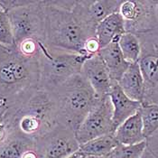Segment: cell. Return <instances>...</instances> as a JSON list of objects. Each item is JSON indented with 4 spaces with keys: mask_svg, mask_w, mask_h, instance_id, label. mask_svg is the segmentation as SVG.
<instances>
[{
    "mask_svg": "<svg viewBox=\"0 0 158 158\" xmlns=\"http://www.w3.org/2000/svg\"><path fill=\"white\" fill-rule=\"evenodd\" d=\"M114 135L121 145H135L146 140L143 131V122L140 111H137L133 116L116 129Z\"/></svg>",
    "mask_w": 158,
    "mask_h": 158,
    "instance_id": "17",
    "label": "cell"
},
{
    "mask_svg": "<svg viewBox=\"0 0 158 158\" xmlns=\"http://www.w3.org/2000/svg\"><path fill=\"white\" fill-rule=\"evenodd\" d=\"M15 49L17 52L27 58L38 59L40 53V41L35 39H26L16 44Z\"/></svg>",
    "mask_w": 158,
    "mask_h": 158,
    "instance_id": "24",
    "label": "cell"
},
{
    "mask_svg": "<svg viewBox=\"0 0 158 158\" xmlns=\"http://www.w3.org/2000/svg\"><path fill=\"white\" fill-rule=\"evenodd\" d=\"M11 134L9 125L3 119H0V145L3 144Z\"/></svg>",
    "mask_w": 158,
    "mask_h": 158,
    "instance_id": "26",
    "label": "cell"
},
{
    "mask_svg": "<svg viewBox=\"0 0 158 158\" xmlns=\"http://www.w3.org/2000/svg\"><path fill=\"white\" fill-rule=\"evenodd\" d=\"M81 155L80 154V152L78 151V152H76L75 154H73V156H69L68 158H81Z\"/></svg>",
    "mask_w": 158,
    "mask_h": 158,
    "instance_id": "32",
    "label": "cell"
},
{
    "mask_svg": "<svg viewBox=\"0 0 158 158\" xmlns=\"http://www.w3.org/2000/svg\"><path fill=\"white\" fill-rule=\"evenodd\" d=\"M109 96L113 108L112 120L114 129L116 131V129L123 122L139 111L142 107V103L127 97L118 84V82L113 83Z\"/></svg>",
    "mask_w": 158,
    "mask_h": 158,
    "instance_id": "13",
    "label": "cell"
},
{
    "mask_svg": "<svg viewBox=\"0 0 158 158\" xmlns=\"http://www.w3.org/2000/svg\"><path fill=\"white\" fill-rule=\"evenodd\" d=\"M30 2V0H0V6L6 13L15 8L24 6Z\"/></svg>",
    "mask_w": 158,
    "mask_h": 158,
    "instance_id": "25",
    "label": "cell"
},
{
    "mask_svg": "<svg viewBox=\"0 0 158 158\" xmlns=\"http://www.w3.org/2000/svg\"><path fill=\"white\" fill-rule=\"evenodd\" d=\"M98 55L102 58L113 82H118L130 63L125 60L118 43H111L99 50Z\"/></svg>",
    "mask_w": 158,
    "mask_h": 158,
    "instance_id": "16",
    "label": "cell"
},
{
    "mask_svg": "<svg viewBox=\"0 0 158 158\" xmlns=\"http://www.w3.org/2000/svg\"><path fill=\"white\" fill-rule=\"evenodd\" d=\"M6 122L11 132L36 141L59 123L55 94L39 88Z\"/></svg>",
    "mask_w": 158,
    "mask_h": 158,
    "instance_id": "3",
    "label": "cell"
},
{
    "mask_svg": "<svg viewBox=\"0 0 158 158\" xmlns=\"http://www.w3.org/2000/svg\"><path fill=\"white\" fill-rule=\"evenodd\" d=\"M0 45L6 48L15 47V39L8 14L0 6Z\"/></svg>",
    "mask_w": 158,
    "mask_h": 158,
    "instance_id": "23",
    "label": "cell"
},
{
    "mask_svg": "<svg viewBox=\"0 0 158 158\" xmlns=\"http://www.w3.org/2000/svg\"><path fill=\"white\" fill-rule=\"evenodd\" d=\"M154 3V9H155V14H156V17L158 22V0H153Z\"/></svg>",
    "mask_w": 158,
    "mask_h": 158,
    "instance_id": "30",
    "label": "cell"
},
{
    "mask_svg": "<svg viewBox=\"0 0 158 158\" xmlns=\"http://www.w3.org/2000/svg\"><path fill=\"white\" fill-rule=\"evenodd\" d=\"M136 35L141 44L138 64L145 81L143 104H158V27Z\"/></svg>",
    "mask_w": 158,
    "mask_h": 158,
    "instance_id": "7",
    "label": "cell"
},
{
    "mask_svg": "<svg viewBox=\"0 0 158 158\" xmlns=\"http://www.w3.org/2000/svg\"><path fill=\"white\" fill-rule=\"evenodd\" d=\"M15 46L26 39H35L44 43L45 11L44 1H32L24 6L15 8L7 13Z\"/></svg>",
    "mask_w": 158,
    "mask_h": 158,
    "instance_id": "6",
    "label": "cell"
},
{
    "mask_svg": "<svg viewBox=\"0 0 158 158\" xmlns=\"http://www.w3.org/2000/svg\"><path fill=\"white\" fill-rule=\"evenodd\" d=\"M118 13L126 33L139 35L158 27L153 0H123Z\"/></svg>",
    "mask_w": 158,
    "mask_h": 158,
    "instance_id": "10",
    "label": "cell"
},
{
    "mask_svg": "<svg viewBox=\"0 0 158 158\" xmlns=\"http://www.w3.org/2000/svg\"><path fill=\"white\" fill-rule=\"evenodd\" d=\"M81 73L92 87L98 97L102 98L110 94L114 82L112 81L110 73L98 53L86 60L81 69Z\"/></svg>",
    "mask_w": 158,
    "mask_h": 158,
    "instance_id": "12",
    "label": "cell"
},
{
    "mask_svg": "<svg viewBox=\"0 0 158 158\" xmlns=\"http://www.w3.org/2000/svg\"><path fill=\"white\" fill-rule=\"evenodd\" d=\"M146 139L158 132V104H142L139 110Z\"/></svg>",
    "mask_w": 158,
    "mask_h": 158,
    "instance_id": "21",
    "label": "cell"
},
{
    "mask_svg": "<svg viewBox=\"0 0 158 158\" xmlns=\"http://www.w3.org/2000/svg\"><path fill=\"white\" fill-rule=\"evenodd\" d=\"M22 158H39V156H38L36 152V148L26 151L23 155Z\"/></svg>",
    "mask_w": 158,
    "mask_h": 158,
    "instance_id": "28",
    "label": "cell"
},
{
    "mask_svg": "<svg viewBox=\"0 0 158 158\" xmlns=\"http://www.w3.org/2000/svg\"><path fill=\"white\" fill-rule=\"evenodd\" d=\"M39 158H68L80 149L75 131L58 123L50 132L35 141Z\"/></svg>",
    "mask_w": 158,
    "mask_h": 158,
    "instance_id": "9",
    "label": "cell"
},
{
    "mask_svg": "<svg viewBox=\"0 0 158 158\" xmlns=\"http://www.w3.org/2000/svg\"><path fill=\"white\" fill-rule=\"evenodd\" d=\"M147 147L158 157V132L146 139Z\"/></svg>",
    "mask_w": 158,
    "mask_h": 158,
    "instance_id": "27",
    "label": "cell"
},
{
    "mask_svg": "<svg viewBox=\"0 0 158 158\" xmlns=\"http://www.w3.org/2000/svg\"><path fill=\"white\" fill-rule=\"evenodd\" d=\"M81 158H85V156H81Z\"/></svg>",
    "mask_w": 158,
    "mask_h": 158,
    "instance_id": "33",
    "label": "cell"
},
{
    "mask_svg": "<svg viewBox=\"0 0 158 158\" xmlns=\"http://www.w3.org/2000/svg\"><path fill=\"white\" fill-rule=\"evenodd\" d=\"M118 84L127 97L143 104L145 97V81L138 62L129 65Z\"/></svg>",
    "mask_w": 158,
    "mask_h": 158,
    "instance_id": "14",
    "label": "cell"
},
{
    "mask_svg": "<svg viewBox=\"0 0 158 158\" xmlns=\"http://www.w3.org/2000/svg\"><path fill=\"white\" fill-rule=\"evenodd\" d=\"M113 108L110 96L99 98L95 107L90 110L75 132L80 146L102 135L114 134Z\"/></svg>",
    "mask_w": 158,
    "mask_h": 158,
    "instance_id": "8",
    "label": "cell"
},
{
    "mask_svg": "<svg viewBox=\"0 0 158 158\" xmlns=\"http://www.w3.org/2000/svg\"><path fill=\"white\" fill-rule=\"evenodd\" d=\"M44 4L45 11L44 44L49 48L86 54V41L96 36V31L88 26L75 11V0L44 1Z\"/></svg>",
    "mask_w": 158,
    "mask_h": 158,
    "instance_id": "2",
    "label": "cell"
},
{
    "mask_svg": "<svg viewBox=\"0 0 158 158\" xmlns=\"http://www.w3.org/2000/svg\"><path fill=\"white\" fill-rule=\"evenodd\" d=\"M123 0H75L74 9L88 26L97 25L110 15L118 12Z\"/></svg>",
    "mask_w": 158,
    "mask_h": 158,
    "instance_id": "11",
    "label": "cell"
},
{
    "mask_svg": "<svg viewBox=\"0 0 158 158\" xmlns=\"http://www.w3.org/2000/svg\"><path fill=\"white\" fill-rule=\"evenodd\" d=\"M89 57L82 53L49 48L44 42H40V89L53 92L67 80L81 73L83 63Z\"/></svg>",
    "mask_w": 158,
    "mask_h": 158,
    "instance_id": "5",
    "label": "cell"
},
{
    "mask_svg": "<svg viewBox=\"0 0 158 158\" xmlns=\"http://www.w3.org/2000/svg\"><path fill=\"white\" fill-rule=\"evenodd\" d=\"M142 158H158L148 147L146 148V150L145 151V153H144V155H143V156Z\"/></svg>",
    "mask_w": 158,
    "mask_h": 158,
    "instance_id": "29",
    "label": "cell"
},
{
    "mask_svg": "<svg viewBox=\"0 0 158 158\" xmlns=\"http://www.w3.org/2000/svg\"><path fill=\"white\" fill-rule=\"evenodd\" d=\"M118 145L114 134H109L81 145L79 152L82 156H103L110 155Z\"/></svg>",
    "mask_w": 158,
    "mask_h": 158,
    "instance_id": "19",
    "label": "cell"
},
{
    "mask_svg": "<svg viewBox=\"0 0 158 158\" xmlns=\"http://www.w3.org/2000/svg\"><path fill=\"white\" fill-rule=\"evenodd\" d=\"M125 60L128 63L138 62L141 55V44L138 36L131 33H125L118 41Z\"/></svg>",
    "mask_w": 158,
    "mask_h": 158,
    "instance_id": "20",
    "label": "cell"
},
{
    "mask_svg": "<svg viewBox=\"0 0 158 158\" xmlns=\"http://www.w3.org/2000/svg\"><path fill=\"white\" fill-rule=\"evenodd\" d=\"M125 33V23L118 12L110 15L96 27V36L101 48L106 47L111 43H118Z\"/></svg>",
    "mask_w": 158,
    "mask_h": 158,
    "instance_id": "15",
    "label": "cell"
},
{
    "mask_svg": "<svg viewBox=\"0 0 158 158\" xmlns=\"http://www.w3.org/2000/svg\"><path fill=\"white\" fill-rule=\"evenodd\" d=\"M53 93L57 98L59 123L75 132L99 98L81 73L67 80Z\"/></svg>",
    "mask_w": 158,
    "mask_h": 158,
    "instance_id": "4",
    "label": "cell"
},
{
    "mask_svg": "<svg viewBox=\"0 0 158 158\" xmlns=\"http://www.w3.org/2000/svg\"><path fill=\"white\" fill-rule=\"evenodd\" d=\"M85 158H112V156H111V153H110V155L103 156H85Z\"/></svg>",
    "mask_w": 158,
    "mask_h": 158,
    "instance_id": "31",
    "label": "cell"
},
{
    "mask_svg": "<svg viewBox=\"0 0 158 158\" xmlns=\"http://www.w3.org/2000/svg\"><path fill=\"white\" fill-rule=\"evenodd\" d=\"M35 148V140L11 132L8 138L0 145V158H22L26 151Z\"/></svg>",
    "mask_w": 158,
    "mask_h": 158,
    "instance_id": "18",
    "label": "cell"
},
{
    "mask_svg": "<svg viewBox=\"0 0 158 158\" xmlns=\"http://www.w3.org/2000/svg\"><path fill=\"white\" fill-rule=\"evenodd\" d=\"M147 148L146 140L135 145L119 144L112 152V158H142Z\"/></svg>",
    "mask_w": 158,
    "mask_h": 158,
    "instance_id": "22",
    "label": "cell"
},
{
    "mask_svg": "<svg viewBox=\"0 0 158 158\" xmlns=\"http://www.w3.org/2000/svg\"><path fill=\"white\" fill-rule=\"evenodd\" d=\"M39 88L38 59L0 45V119L7 120Z\"/></svg>",
    "mask_w": 158,
    "mask_h": 158,
    "instance_id": "1",
    "label": "cell"
}]
</instances>
